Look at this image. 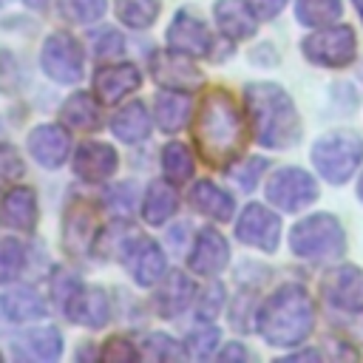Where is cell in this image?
Masks as SVG:
<instances>
[{
    "instance_id": "cell-1",
    "label": "cell",
    "mask_w": 363,
    "mask_h": 363,
    "mask_svg": "<svg viewBox=\"0 0 363 363\" xmlns=\"http://www.w3.org/2000/svg\"><path fill=\"white\" fill-rule=\"evenodd\" d=\"M193 139L201 159L213 167H230L241 156L247 145V125L230 91L224 88L204 91L193 119Z\"/></svg>"
},
{
    "instance_id": "cell-2",
    "label": "cell",
    "mask_w": 363,
    "mask_h": 363,
    "mask_svg": "<svg viewBox=\"0 0 363 363\" xmlns=\"http://www.w3.org/2000/svg\"><path fill=\"white\" fill-rule=\"evenodd\" d=\"M244 102L258 145L272 150H286L301 139V119L292 96L275 82H250L244 88Z\"/></svg>"
},
{
    "instance_id": "cell-3",
    "label": "cell",
    "mask_w": 363,
    "mask_h": 363,
    "mask_svg": "<svg viewBox=\"0 0 363 363\" xmlns=\"http://www.w3.org/2000/svg\"><path fill=\"white\" fill-rule=\"evenodd\" d=\"M255 329L269 346H298L315 329V303L301 284L278 286L255 312Z\"/></svg>"
},
{
    "instance_id": "cell-4",
    "label": "cell",
    "mask_w": 363,
    "mask_h": 363,
    "mask_svg": "<svg viewBox=\"0 0 363 363\" xmlns=\"http://www.w3.org/2000/svg\"><path fill=\"white\" fill-rule=\"evenodd\" d=\"M289 247L303 261L326 264L346 252V233L332 213H312L289 230Z\"/></svg>"
},
{
    "instance_id": "cell-5",
    "label": "cell",
    "mask_w": 363,
    "mask_h": 363,
    "mask_svg": "<svg viewBox=\"0 0 363 363\" xmlns=\"http://www.w3.org/2000/svg\"><path fill=\"white\" fill-rule=\"evenodd\" d=\"M360 162H363V139L357 133L335 130L312 145V164L332 184L349 182L352 173L360 167Z\"/></svg>"
},
{
    "instance_id": "cell-6",
    "label": "cell",
    "mask_w": 363,
    "mask_h": 363,
    "mask_svg": "<svg viewBox=\"0 0 363 363\" xmlns=\"http://www.w3.org/2000/svg\"><path fill=\"white\" fill-rule=\"evenodd\" d=\"M113 247H116V258L125 261L130 278L139 286H153V284H159L164 278L167 261H164L162 247L153 238L136 235V233H125L122 238L113 241Z\"/></svg>"
},
{
    "instance_id": "cell-7",
    "label": "cell",
    "mask_w": 363,
    "mask_h": 363,
    "mask_svg": "<svg viewBox=\"0 0 363 363\" xmlns=\"http://www.w3.org/2000/svg\"><path fill=\"white\" fill-rule=\"evenodd\" d=\"M40 65L45 77L60 85H77L85 77V51L79 40L68 31H54L45 37L40 51Z\"/></svg>"
},
{
    "instance_id": "cell-8",
    "label": "cell",
    "mask_w": 363,
    "mask_h": 363,
    "mask_svg": "<svg viewBox=\"0 0 363 363\" xmlns=\"http://www.w3.org/2000/svg\"><path fill=\"white\" fill-rule=\"evenodd\" d=\"M301 51L309 62L315 65H323V68H343L354 60L357 54V40H354V31L352 26H343V23H332V26H323L320 31L309 34L303 43H301Z\"/></svg>"
},
{
    "instance_id": "cell-9",
    "label": "cell",
    "mask_w": 363,
    "mask_h": 363,
    "mask_svg": "<svg viewBox=\"0 0 363 363\" xmlns=\"http://www.w3.org/2000/svg\"><path fill=\"white\" fill-rule=\"evenodd\" d=\"M318 199V182L301 167H281L267 182V201L284 213H298Z\"/></svg>"
},
{
    "instance_id": "cell-10",
    "label": "cell",
    "mask_w": 363,
    "mask_h": 363,
    "mask_svg": "<svg viewBox=\"0 0 363 363\" xmlns=\"http://www.w3.org/2000/svg\"><path fill=\"white\" fill-rule=\"evenodd\" d=\"M235 238L241 244L258 247L264 252H275L278 241H281V218L269 207L250 201L235 221Z\"/></svg>"
},
{
    "instance_id": "cell-11",
    "label": "cell",
    "mask_w": 363,
    "mask_h": 363,
    "mask_svg": "<svg viewBox=\"0 0 363 363\" xmlns=\"http://www.w3.org/2000/svg\"><path fill=\"white\" fill-rule=\"evenodd\" d=\"M320 292L323 301L337 312H349V315L363 312V269L352 264L329 269L326 278L320 281Z\"/></svg>"
},
{
    "instance_id": "cell-12",
    "label": "cell",
    "mask_w": 363,
    "mask_h": 363,
    "mask_svg": "<svg viewBox=\"0 0 363 363\" xmlns=\"http://www.w3.org/2000/svg\"><path fill=\"white\" fill-rule=\"evenodd\" d=\"M150 74L162 88L170 91H196L204 82V74L190 62L187 54H179L173 48L167 51H153L150 54Z\"/></svg>"
},
{
    "instance_id": "cell-13",
    "label": "cell",
    "mask_w": 363,
    "mask_h": 363,
    "mask_svg": "<svg viewBox=\"0 0 363 363\" xmlns=\"http://www.w3.org/2000/svg\"><path fill=\"white\" fill-rule=\"evenodd\" d=\"M167 48L187 54V57H210L213 54V37L196 14L182 9V11H176V17L167 28Z\"/></svg>"
},
{
    "instance_id": "cell-14",
    "label": "cell",
    "mask_w": 363,
    "mask_h": 363,
    "mask_svg": "<svg viewBox=\"0 0 363 363\" xmlns=\"http://www.w3.org/2000/svg\"><path fill=\"white\" fill-rule=\"evenodd\" d=\"M142 85V71L130 62H111L94 71V96L105 105L122 102L128 94H133Z\"/></svg>"
},
{
    "instance_id": "cell-15",
    "label": "cell",
    "mask_w": 363,
    "mask_h": 363,
    "mask_svg": "<svg viewBox=\"0 0 363 363\" xmlns=\"http://www.w3.org/2000/svg\"><path fill=\"white\" fill-rule=\"evenodd\" d=\"M230 261V244L216 227H204L187 255V269L196 275H218Z\"/></svg>"
},
{
    "instance_id": "cell-16",
    "label": "cell",
    "mask_w": 363,
    "mask_h": 363,
    "mask_svg": "<svg viewBox=\"0 0 363 363\" xmlns=\"http://www.w3.org/2000/svg\"><path fill=\"white\" fill-rule=\"evenodd\" d=\"M28 153L31 159L45 167V170H57L65 164L68 159V150H71V136L65 128L60 125H37L31 133H28Z\"/></svg>"
},
{
    "instance_id": "cell-17",
    "label": "cell",
    "mask_w": 363,
    "mask_h": 363,
    "mask_svg": "<svg viewBox=\"0 0 363 363\" xmlns=\"http://www.w3.org/2000/svg\"><path fill=\"white\" fill-rule=\"evenodd\" d=\"M94 235H96V216L94 207L85 199H71L65 207V221H62V241L71 255H85L94 250Z\"/></svg>"
},
{
    "instance_id": "cell-18",
    "label": "cell",
    "mask_w": 363,
    "mask_h": 363,
    "mask_svg": "<svg viewBox=\"0 0 363 363\" xmlns=\"http://www.w3.org/2000/svg\"><path fill=\"white\" fill-rule=\"evenodd\" d=\"M119 167V153L105 142H85L74 153V173L88 184L108 182Z\"/></svg>"
},
{
    "instance_id": "cell-19",
    "label": "cell",
    "mask_w": 363,
    "mask_h": 363,
    "mask_svg": "<svg viewBox=\"0 0 363 363\" xmlns=\"http://www.w3.org/2000/svg\"><path fill=\"white\" fill-rule=\"evenodd\" d=\"M0 227L34 233L37 227V193L28 184H14L0 199Z\"/></svg>"
},
{
    "instance_id": "cell-20",
    "label": "cell",
    "mask_w": 363,
    "mask_h": 363,
    "mask_svg": "<svg viewBox=\"0 0 363 363\" xmlns=\"http://www.w3.org/2000/svg\"><path fill=\"white\" fill-rule=\"evenodd\" d=\"M193 298H196V284L190 281V275H184L182 269H170L159 281V289L153 295V306L162 318L173 320L193 303Z\"/></svg>"
},
{
    "instance_id": "cell-21",
    "label": "cell",
    "mask_w": 363,
    "mask_h": 363,
    "mask_svg": "<svg viewBox=\"0 0 363 363\" xmlns=\"http://www.w3.org/2000/svg\"><path fill=\"white\" fill-rule=\"evenodd\" d=\"M62 312L88 329H102L111 320V301L102 286H79V292L62 306Z\"/></svg>"
},
{
    "instance_id": "cell-22",
    "label": "cell",
    "mask_w": 363,
    "mask_h": 363,
    "mask_svg": "<svg viewBox=\"0 0 363 363\" xmlns=\"http://www.w3.org/2000/svg\"><path fill=\"white\" fill-rule=\"evenodd\" d=\"M213 14H216L218 28L230 40H247L258 28V23H255L258 17H255V11L250 9L247 0H216Z\"/></svg>"
},
{
    "instance_id": "cell-23",
    "label": "cell",
    "mask_w": 363,
    "mask_h": 363,
    "mask_svg": "<svg viewBox=\"0 0 363 363\" xmlns=\"http://www.w3.org/2000/svg\"><path fill=\"white\" fill-rule=\"evenodd\" d=\"M190 108H193V102H190V94L187 91H170V88H164L153 99L156 125L162 130H167V133H176V130H182L187 125Z\"/></svg>"
},
{
    "instance_id": "cell-24",
    "label": "cell",
    "mask_w": 363,
    "mask_h": 363,
    "mask_svg": "<svg viewBox=\"0 0 363 363\" xmlns=\"http://www.w3.org/2000/svg\"><path fill=\"white\" fill-rule=\"evenodd\" d=\"M190 204H193L201 216H207V218H213V221H230V218H233V210H235L233 196H230L227 190H221L218 184L207 182V179L193 184V190H190Z\"/></svg>"
},
{
    "instance_id": "cell-25",
    "label": "cell",
    "mask_w": 363,
    "mask_h": 363,
    "mask_svg": "<svg viewBox=\"0 0 363 363\" xmlns=\"http://www.w3.org/2000/svg\"><path fill=\"white\" fill-rule=\"evenodd\" d=\"M60 116H62V122H65L68 128H74V130H85V133L99 130V125H102L99 102H96L88 91H77V94H71V96L60 105Z\"/></svg>"
},
{
    "instance_id": "cell-26",
    "label": "cell",
    "mask_w": 363,
    "mask_h": 363,
    "mask_svg": "<svg viewBox=\"0 0 363 363\" xmlns=\"http://www.w3.org/2000/svg\"><path fill=\"white\" fill-rule=\"evenodd\" d=\"M111 130H113L116 139H122V142H128V145L145 142L147 133H150V113H147L145 102L136 99V102L122 105V108L113 113V119H111Z\"/></svg>"
},
{
    "instance_id": "cell-27",
    "label": "cell",
    "mask_w": 363,
    "mask_h": 363,
    "mask_svg": "<svg viewBox=\"0 0 363 363\" xmlns=\"http://www.w3.org/2000/svg\"><path fill=\"white\" fill-rule=\"evenodd\" d=\"M0 306H3L6 318L14 320V323H26V320L45 318V301H43V295H37V289H31V286H17V289L6 292V295L0 298Z\"/></svg>"
},
{
    "instance_id": "cell-28",
    "label": "cell",
    "mask_w": 363,
    "mask_h": 363,
    "mask_svg": "<svg viewBox=\"0 0 363 363\" xmlns=\"http://www.w3.org/2000/svg\"><path fill=\"white\" fill-rule=\"evenodd\" d=\"M176 207H179V196H176L173 184L167 179L164 182H153L147 187L145 199H142V218L147 224L159 227V224H164L176 213Z\"/></svg>"
},
{
    "instance_id": "cell-29",
    "label": "cell",
    "mask_w": 363,
    "mask_h": 363,
    "mask_svg": "<svg viewBox=\"0 0 363 363\" xmlns=\"http://www.w3.org/2000/svg\"><path fill=\"white\" fill-rule=\"evenodd\" d=\"M193 170H196V162H193V153L187 145L182 142H167L162 147V173L170 184H184L193 179Z\"/></svg>"
},
{
    "instance_id": "cell-30",
    "label": "cell",
    "mask_w": 363,
    "mask_h": 363,
    "mask_svg": "<svg viewBox=\"0 0 363 363\" xmlns=\"http://www.w3.org/2000/svg\"><path fill=\"white\" fill-rule=\"evenodd\" d=\"M340 0H295V17L306 28H323L340 20Z\"/></svg>"
},
{
    "instance_id": "cell-31",
    "label": "cell",
    "mask_w": 363,
    "mask_h": 363,
    "mask_svg": "<svg viewBox=\"0 0 363 363\" xmlns=\"http://www.w3.org/2000/svg\"><path fill=\"white\" fill-rule=\"evenodd\" d=\"M23 346L31 357L37 360H57L62 354V335L57 326H37V329H28L23 337Z\"/></svg>"
},
{
    "instance_id": "cell-32",
    "label": "cell",
    "mask_w": 363,
    "mask_h": 363,
    "mask_svg": "<svg viewBox=\"0 0 363 363\" xmlns=\"http://www.w3.org/2000/svg\"><path fill=\"white\" fill-rule=\"evenodd\" d=\"M113 11L128 28H147L156 23L162 0H113Z\"/></svg>"
},
{
    "instance_id": "cell-33",
    "label": "cell",
    "mask_w": 363,
    "mask_h": 363,
    "mask_svg": "<svg viewBox=\"0 0 363 363\" xmlns=\"http://www.w3.org/2000/svg\"><path fill=\"white\" fill-rule=\"evenodd\" d=\"M60 17L65 23H74V26H88V23H96L108 3L105 0H60Z\"/></svg>"
},
{
    "instance_id": "cell-34",
    "label": "cell",
    "mask_w": 363,
    "mask_h": 363,
    "mask_svg": "<svg viewBox=\"0 0 363 363\" xmlns=\"http://www.w3.org/2000/svg\"><path fill=\"white\" fill-rule=\"evenodd\" d=\"M218 340H221V332L216 326H199L184 337V354L193 360H207L216 354Z\"/></svg>"
},
{
    "instance_id": "cell-35",
    "label": "cell",
    "mask_w": 363,
    "mask_h": 363,
    "mask_svg": "<svg viewBox=\"0 0 363 363\" xmlns=\"http://www.w3.org/2000/svg\"><path fill=\"white\" fill-rule=\"evenodd\" d=\"M26 261V247L17 238H0V284H11Z\"/></svg>"
},
{
    "instance_id": "cell-36",
    "label": "cell",
    "mask_w": 363,
    "mask_h": 363,
    "mask_svg": "<svg viewBox=\"0 0 363 363\" xmlns=\"http://www.w3.org/2000/svg\"><path fill=\"white\" fill-rule=\"evenodd\" d=\"M142 354L147 360H176V357H182V346L164 332H150L142 340Z\"/></svg>"
},
{
    "instance_id": "cell-37",
    "label": "cell",
    "mask_w": 363,
    "mask_h": 363,
    "mask_svg": "<svg viewBox=\"0 0 363 363\" xmlns=\"http://www.w3.org/2000/svg\"><path fill=\"white\" fill-rule=\"evenodd\" d=\"M264 170H267V159H261V156H250V159L238 162L235 167H230V176H233L244 190H252V187L258 184V179H261Z\"/></svg>"
},
{
    "instance_id": "cell-38",
    "label": "cell",
    "mask_w": 363,
    "mask_h": 363,
    "mask_svg": "<svg viewBox=\"0 0 363 363\" xmlns=\"http://www.w3.org/2000/svg\"><path fill=\"white\" fill-rule=\"evenodd\" d=\"M23 173H26V164L20 150L9 142H0V182H20Z\"/></svg>"
},
{
    "instance_id": "cell-39",
    "label": "cell",
    "mask_w": 363,
    "mask_h": 363,
    "mask_svg": "<svg viewBox=\"0 0 363 363\" xmlns=\"http://www.w3.org/2000/svg\"><path fill=\"white\" fill-rule=\"evenodd\" d=\"M139 354L142 352L130 340H125V337H108L105 346L99 349V357L105 363H128V360H136Z\"/></svg>"
},
{
    "instance_id": "cell-40",
    "label": "cell",
    "mask_w": 363,
    "mask_h": 363,
    "mask_svg": "<svg viewBox=\"0 0 363 363\" xmlns=\"http://www.w3.org/2000/svg\"><path fill=\"white\" fill-rule=\"evenodd\" d=\"M105 207L113 213V216H128L136 204V196H133V187L130 184H113L108 193H105Z\"/></svg>"
},
{
    "instance_id": "cell-41",
    "label": "cell",
    "mask_w": 363,
    "mask_h": 363,
    "mask_svg": "<svg viewBox=\"0 0 363 363\" xmlns=\"http://www.w3.org/2000/svg\"><path fill=\"white\" fill-rule=\"evenodd\" d=\"M221 306H224V286H221V284H210V286L199 295V309H196V315H199V320L204 323V320H213Z\"/></svg>"
},
{
    "instance_id": "cell-42",
    "label": "cell",
    "mask_w": 363,
    "mask_h": 363,
    "mask_svg": "<svg viewBox=\"0 0 363 363\" xmlns=\"http://www.w3.org/2000/svg\"><path fill=\"white\" fill-rule=\"evenodd\" d=\"M79 286H82V281H79L77 275L65 272V269H57V272L51 275V295L60 301V306H65V303L79 292Z\"/></svg>"
},
{
    "instance_id": "cell-43",
    "label": "cell",
    "mask_w": 363,
    "mask_h": 363,
    "mask_svg": "<svg viewBox=\"0 0 363 363\" xmlns=\"http://www.w3.org/2000/svg\"><path fill=\"white\" fill-rule=\"evenodd\" d=\"M122 54H125V37L119 31H105L94 45V57L96 60H116Z\"/></svg>"
},
{
    "instance_id": "cell-44",
    "label": "cell",
    "mask_w": 363,
    "mask_h": 363,
    "mask_svg": "<svg viewBox=\"0 0 363 363\" xmlns=\"http://www.w3.org/2000/svg\"><path fill=\"white\" fill-rule=\"evenodd\" d=\"M247 3H250V9L255 11L258 20H272V17H278L284 11V6L289 0H247Z\"/></svg>"
},
{
    "instance_id": "cell-45",
    "label": "cell",
    "mask_w": 363,
    "mask_h": 363,
    "mask_svg": "<svg viewBox=\"0 0 363 363\" xmlns=\"http://www.w3.org/2000/svg\"><path fill=\"white\" fill-rule=\"evenodd\" d=\"M250 357V352L244 349V343H238V340H233V343H227L224 349H221V354H218V360H224V363H233V360H247Z\"/></svg>"
},
{
    "instance_id": "cell-46",
    "label": "cell",
    "mask_w": 363,
    "mask_h": 363,
    "mask_svg": "<svg viewBox=\"0 0 363 363\" xmlns=\"http://www.w3.org/2000/svg\"><path fill=\"white\" fill-rule=\"evenodd\" d=\"M320 352H298V354H289L286 360H318Z\"/></svg>"
},
{
    "instance_id": "cell-47",
    "label": "cell",
    "mask_w": 363,
    "mask_h": 363,
    "mask_svg": "<svg viewBox=\"0 0 363 363\" xmlns=\"http://www.w3.org/2000/svg\"><path fill=\"white\" fill-rule=\"evenodd\" d=\"M23 3H26L28 9H45V3H48V0H23Z\"/></svg>"
},
{
    "instance_id": "cell-48",
    "label": "cell",
    "mask_w": 363,
    "mask_h": 363,
    "mask_svg": "<svg viewBox=\"0 0 363 363\" xmlns=\"http://www.w3.org/2000/svg\"><path fill=\"white\" fill-rule=\"evenodd\" d=\"M88 354H91V357H94V354H96V352H94V349H91V346H82V349H79V354H77V357H88Z\"/></svg>"
},
{
    "instance_id": "cell-49",
    "label": "cell",
    "mask_w": 363,
    "mask_h": 363,
    "mask_svg": "<svg viewBox=\"0 0 363 363\" xmlns=\"http://www.w3.org/2000/svg\"><path fill=\"white\" fill-rule=\"evenodd\" d=\"M352 6L357 9V14H360V20H363V0H352Z\"/></svg>"
},
{
    "instance_id": "cell-50",
    "label": "cell",
    "mask_w": 363,
    "mask_h": 363,
    "mask_svg": "<svg viewBox=\"0 0 363 363\" xmlns=\"http://www.w3.org/2000/svg\"><path fill=\"white\" fill-rule=\"evenodd\" d=\"M357 196H360V201H363V173H360V179H357Z\"/></svg>"
},
{
    "instance_id": "cell-51",
    "label": "cell",
    "mask_w": 363,
    "mask_h": 363,
    "mask_svg": "<svg viewBox=\"0 0 363 363\" xmlns=\"http://www.w3.org/2000/svg\"><path fill=\"white\" fill-rule=\"evenodd\" d=\"M3 3H9V0H0V6H3Z\"/></svg>"
}]
</instances>
